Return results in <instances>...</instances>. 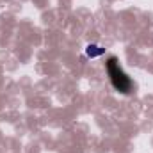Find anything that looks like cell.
Segmentation results:
<instances>
[{
	"label": "cell",
	"mask_w": 153,
	"mask_h": 153,
	"mask_svg": "<svg viewBox=\"0 0 153 153\" xmlns=\"http://www.w3.org/2000/svg\"><path fill=\"white\" fill-rule=\"evenodd\" d=\"M105 68H107V73L111 76L112 87L117 93H121V94H128L132 91V80H130V76L123 71V68L119 66L117 57H114V55L109 57L107 62H105Z\"/></svg>",
	"instance_id": "6da1fadb"
},
{
	"label": "cell",
	"mask_w": 153,
	"mask_h": 153,
	"mask_svg": "<svg viewBox=\"0 0 153 153\" xmlns=\"http://www.w3.org/2000/svg\"><path fill=\"white\" fill-rule=\"evenodd\" d=\"M103 53H105V48L96 45V43H89L85 46V57L87 59H96V57H102Z\"/></svg>",
	"instance_id": "7a4b0ae2"
}]
</instances>
